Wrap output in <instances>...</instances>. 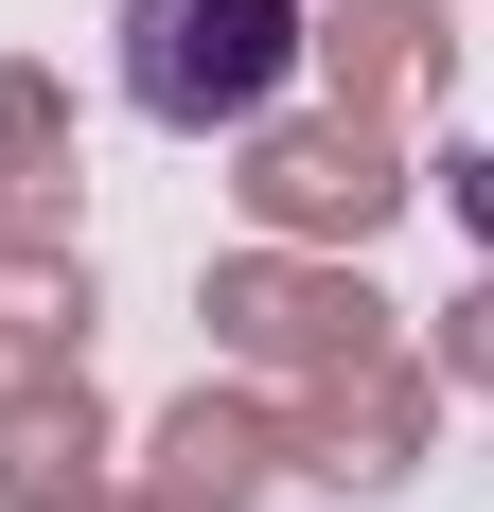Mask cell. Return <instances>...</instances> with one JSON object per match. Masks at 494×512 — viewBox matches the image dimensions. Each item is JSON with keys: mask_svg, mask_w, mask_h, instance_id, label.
Wrapping results in <instances>:
<instances>
[{"mask_svg": "<svg viewBox=\"0 0 494 512\" xmlns=\"http://www.w3.org/2000/svg\"><path fill=\"white\" fill-rule=\"evenodd\" d=\"M0 230H71V89L0 71Z\"/></svg>", "mask_w": 494, "mask_h": 512, "instance_id": "ba28073f", "label": "cell"}, {"mask_svg": "<svg viewBox=\"0 0 494 512\" xmlns=\"http://www.w3.org/2000/svg\"><path fill=\"white\" fill-rule=\"evenodd\" d=\"M300 53L336 71V106H371V124H389V106L442 89V0H318V18H300Z\"/></svg>", "mask_w": 494, "mask_h": 512, "instance_id": "52a82bcc", "label": "cell"}, {"mask_svg": "<svg viewBox=\"0 0 494 512\" xmlns=\"http://www.w3.org/2000/svg\"><path fill=\"white\" fill-rule=\"evenodd\" d=\"M89 336V248L71 230H0V354H71Z\"/></svg>", "mask_w": 494, "mask_h": 512, "instance_id": "9c48e42d", "label": "cell"}, {"mask_svg": "<svg viewBox=\"0 0 494 512\" xmlns=\"http://www.w3.org/2000/svg\"><path fill=\"white\" fill-rule=\"evenodd\" d=\"M265 477H283V407L265 389H177L159 442H142V512H247Z\"/></svg>", "mask_w": 494, "mask_h": 512, "instance_id": "8992f818", "label": "cell"}, {"mask_svg": "<svg viewBox=\"0 0 494 512\" xmlns=\"http://www.w3.org/2000/svg\"><path fill=\"white\" fill-rule=\"evenodd\" d=\"M283 71H300V0H124V106L177 142L265 124Z\"/></svg>", "mask_w": 494, "mask_h": 512, "instance_id": "6da1fadb", "label": "cell"}, {"mask_svg": "<svg viewBox=\"0 0 494 512\" xmlns=\"http://www.w3.org/2000/svg\"><path fill=\"white\" fill-rule=\"evenodd\" d=\"M71 512H142V495H71Z\"/></svg>", "mask_w": 494, "mask_h": 512, "instance_id": "30bf717a", "label": "cell"}, {"mask_svg": "<svg viewBox=\"0 0 494 512\" xmlns=\"http://www.w3.org/2000/svg\"><path fill=\"white\" fill-rule=\"evenodd\" d=\"M230 195H247V230H265V248H371V230H389L406 212V142L389 124H371V106H318V124H283V106H265V124H230Z\"/></svg>", "mask_w": 494, "mask_h": 512, "instance_id": "7a4b0ae2", "label": "cell"}, {"mask_svg": "<svg viewBox=\"0 0 494 512\" xmlns=\"http://www.w3.org/2000/svg\"><path fill=\"white\" fill-rule=\"evenodd\" d=\"M424 424H442V371L406 354H336V371H300V407H283V477H336V495H371V477L424 460Z\"/></svg>", "mask_w": 494, "mask_h": 512, "instance_id": "277c9868", "label": "cell"}, {"mask_svg": "<svg viewBox=\"0 0 494 512\" xmlns=\"http://www.w3.org/2000/svg\"><path fill=\"white\" fill-rule=\"evenodd\" d=\"M106 495V389L89 354H18L0 371V512H71Z\"/></svg>", "mask_w": 494, "mask_h": 512, "instance_id": "5b68a950", "label": "cell"}, {"mask_svg": "<svg viewBox=\"0 0 494 512\" xmlns=\"http://www.w3.org/2000/svg\"><path fill=\"white\" fill-rule=\"evenodd\" d=\"M195 318H212V354H247V371L389 354V301H371V265H353V248H230V265L195 283Z\"/></svg>", "mask_w": 494, "mask_h": 512, "instance_id": "3957f363", "label": "cell"}]
</instances>
